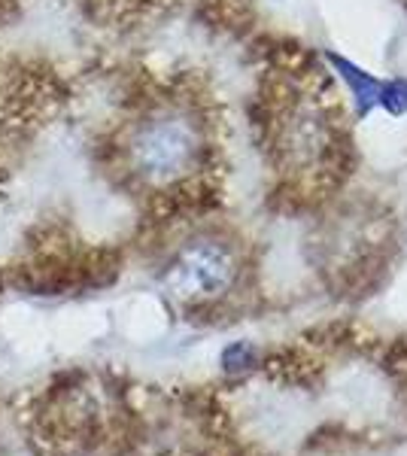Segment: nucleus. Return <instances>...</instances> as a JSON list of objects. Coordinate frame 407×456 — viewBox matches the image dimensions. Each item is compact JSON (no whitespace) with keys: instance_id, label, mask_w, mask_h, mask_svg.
Wrapping results in <instances>:
<instances>
[{"instance_id":"f257e3e1","label":"nucleus","mask_w":407,"mask_h":456,"mask_svg":"<svg viewBox=\"0 0 407 456\" xmlns=\"http://www.w3.org/2000/svg\"><path fill=\"white\" fill-rule=\"evenodd\" d=\"M125 165L140 183L167 189L201 171L207 137L191 107L159 104L146 110L125 134Z\"/></svg>"},{"instance_id":"f03ea898","label":"nucleus","mask_w":407,"mask_h":456,"mask_svg":"<svg viewBox=\"0 0 407 456\" xmlns=\"http://www.w3.org/2000/svg\"><path fill=\"white\" fill-rule=\"evenodd\" d=\"M232 277V262L213 244H195L183 249L167 271V286L180 298H204L219 292Z\"/></svg>"}]
</instances>
